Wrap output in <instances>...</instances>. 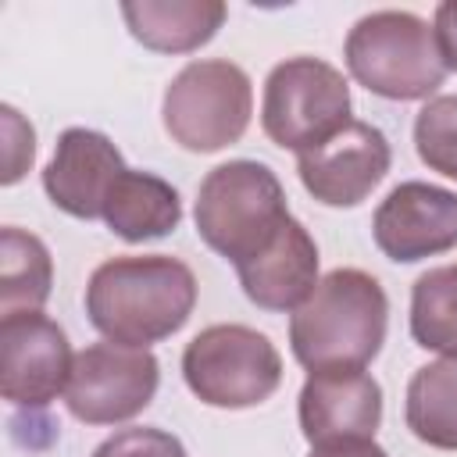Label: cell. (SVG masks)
<instances>
[{"label":"cell","mask_w":457,"mask_h":457,"mask_svg":"<svg viewBox=\"0 0 457 457\" xmlns=\"http://www.w3.org/2000/svg\"><path fill=\"white\" fill-rule=\"evenodd\" d=\"M196 307V275L168 253H129L93 268L86 282L89 325L125 346H146L175 336Z\"/></svg>","instance_id":"6da1fadb"},{"label":"cell","mask_w":457,"mask_h":457,"mask_svg":"<svg viewBox=\"0 0 457 457\" xmlns=\"http://www.w3.org/2000/svg\"><path fill=\"white\" fill-rule=\"evenodd\" d=\"M386 325L382 282L361 268H336L289 314V350L307 371L364 368L378 357Z\"/></svg>","instance_id":"7a4b0ae2"},{"label":"cell","mask_w":457,"mask_h":457,"mask_svg":"<svg viewBox=\"0 0 457 457\" xmlns=\"http://www.w3.org/2000/svg\"><path fill=\"white\" fill-rule=\"evenodd\" d=\"M350 75L382 100H428L450 75L436 29L411 11H371L343 43Z\"/></svg>","instance_id":"3957f363"},{"label":"cell","mask_w":457,"mask_h":457,"mask_svg":"<svg viewBox=\"0 0 457 457\" xmlns=\"http://www.w3.org/2000/svg\"><path fill=\"white\" fill-rule=\"evenodd\" d=\"M196 236L232 264H243L289 218L286 189L264 161H225L196 189Z\"/></svg>","instance_id":"277c9868"},{"label":"cell","mask_w":457,"mask_h":457,"mask_svg":"<svg viewBox=\"0 0 457 457\" xmlns=\"http://www.w3.org/2000/svg\"><path fill=\"white\" fill-rule=\"evenodd\" d=\"M253 114L250 75L221 57L189 61L164 89L161 118L171 143L189 154H214L243 139Z\"/></svg>","instance_id":"5b68a950"},{"label":"cell","mask_w":457,"mask_h":457,"mask_svg":"<svg viewBox=\"0 0 457 457\" xmlns=\"http://www.w3.org/2000/svg\"><path fill=\"white\" fill-rule=\"evenodd\" d=\"M182 378L200 403L243 411L264 403L282 386V357L250 325H207L182 350Z\"/></svg>","instance_id":"8992f818"},{"label":"cell","mask_w":457,"mask_h":457,"mask_svg":"<svg viewBox=\"0 0 457 457\" xmlns=\"http://www.w3.org/2000/svg\"><path fill=\"white\" fill-rule=\"evenodd\" d=\"M350 82L321 57H286L264 79L261 129L293 154L321 146L350 118Z\"/></svg>","instance_id":"52a82bcc"},{"label":"cell","mask_w":457,"mask_h":457,"mask_svg":"<svg viewBox=\"0 0 457 457\" xmlns=\"http://www.w3.org/2000/svg\"><path fill=\"white\" fill-rule=\"evenodd\" d=\"M161 382V364L146 346L125 343H89L75 353L64 386V403L71 418L86 425H118L150 407Z\"/></svg>","instance_id":"ba28073f"},{"label":"cell","mask_w":457,"mask_h":457,"mask_svg":"<svg viewBox=\"0 0 457 457\" xmlns=\"http://www.w3.org/2000/svg\"><path fill=\"white\" fill-rule=\"evenodd\" d=\"M71 346L64 328L43 311L0 318V393L18 407H46L64 393L71 375Z\"/></svg>","instance_id":"9c48e42d"},{"label":"cell","mask_w":457,"mask_h":457,"mask_svg":"<svg viewBox=\"0 0 457 457\" xmlns=\"http://www.w3.org/2000/svg\"><path fill=\"white\" fill-rule=\"evenodd\" d=\"M393 150L378 125L346 121L321 146L296 154V175L303 189L325 207H357L389 175Z\"/></svg>","instance_id":"30bf717a"},{"label":"cell","mask_w":457,"mask_h":457,"mask_svg":"<svg viewBox=\"0 0 457 457\" xmlns=\"http://www.w3.org/2000/svg\"><path fill=\"white\" fill-rule=\"evenodd\" d=\"M371 236L396 264L446 253L457 246V193L418 179L400 182L375 207Z\"/></svg>","instance_id":"8fae6325"},{"label":"cell","mask_w":457,"mask_h":457,"mask_svg":"<svg viewBox=\"0 0 457 457\" xmlns=\"http://www.w3.org/2000/svg\"><path fill=\"white\" fill-rule=\"evenodd\" d=\"M125 168L121 150L104 132L75 125L57 136L54 157L43 168V189L57 211L96 221L104 218V204Z\"/></svg>","instance_id":"7c38bea8"},{"label":"cell","mask_w":457,"mask_h":457,"mask_svg":"<svg viewBox=\"0 0 457 457\" xmlns=\"http://www.w3.org/2000/svg\"><path fill=\"white\" fill-rule=\"evenodd\" d=\"M296 414L311 446L336 439H375L382 425V386L364 368L311 371L300 389Z\"/></svg>","instance_id":"4fadbf2b"},{"label":"cell","mask_w":457,"mask_h":457,"mask_svg":"<svg viewBox=\"0 0 457 457\" xmlns=\"http://www.w3.org/2000/svg\"><path fill=\"white\" fill-rule=\"evenodd\" d=\"M236 275L253 307L296 311L321 282L318 278V243L303 228V221H296L289 214L268 246H261L253 257L236 264Z\"/></svg>","instance_id":"5bb4252c"},{"label":"cell","mask_w":457,"mask_h":457,"mask_svg":"<svg viewBox=\"0 0 457 457\" xmlns=\"http://www.w3.org/2000/svg\"><path fill=\"white\" fill-rule=\"evenodd\" d=\"M228 7L221 0H125L121 18L154 54H193L214 39Z\"/></svg>","instance_id":"9a60e30c"},{"label":"cell","mask_w":457,"mask_h":457,"mask_svg":"<svg viewBox=\"0 0 457 457\" xmlns=\"http://www.w3.org/2000/svg\"><path fill=\"white\" fill-rule=\"evenodd\" d=\"M100 221L125 243L161 239L179 228L182 200H179V189L171 182H164L161 175L125 168L104 204Z\"/></svg>","instance_id":"2e32d148"},{"label":"cell","mask_w":457,"mask_h":457,"mask_svg":"<svg viewBox=\"0 0 457 457\" xmlns=\"http://www.w3.org/2000/svg\"><path fill=\"white\" fill-rule=\"evenodd\" d=\"M403 421L414 439L436 450H457V353L421 364L411 375Z\"/></svg>","instance_id":"e0dca14e"},{"label":"cell","mask_w":457,"mask_h":457,"mask_svg":"<svg viewBox=\"0 0 457 457\" xmlns=\"http://www.w3.org/2000/svg\"><path fill=\"white\" fill-rule=\"evenodd\" d=\"M54 286V261L39 236L4 225L0 232V314L39 311Z\"/></svg>","instance_id":"ac0fdd59"},{"label":"cell","mask_w":457,"mask_h":457,"mask_svg":"<svg viewBox=\"0 0 457 457\" xmlns=\"http://www.w3.org/2000/svg\"><path fill=\"white\" fill-rule=\"evenodd\" d=\"M411 339L432 353H457V261L428 268L411 286Z\"/></svg>","instance_id":"d6986e66"},{"label":"cell","mask_w":457,"mask_h":457,"mask_svg":"<svg viewBox=\"0 0 457 457\" xmlns=\"http://www.w3.org/2000/svg\"><path fill=\"white\" fill-rule=\"evenodd\" d=\"M414 150L421 164L457 182V93L425 100L414 118Z\"/></svg>","instance_id":"ffe728a7"},{"label":"cell","mask_w":457,"mask_h":457,"mask_svg":"<svg viewBox=\"0 0 457 457\" xmlns=\"http://www.w3.org/2000/svg\"><path fill=\"white\" fill-rule=\"evenodd\" d=\"M93 457H186V446L179 436L154 428V425H129L107 436Z\"/></svg>","instance_id":"44dd1931"},{"label":"cell","mask_w":457,"mask_h":457,"mask_svg":"<svg viewBox=\"0 0 457 457\" xmlns=\"http://www.w3.org/2000/svg\"><path fill=\"white\" fill-rule=\"evenodd\" d=\"M4 129H7V154H4V186H14L36 157V132L32 125L7 104L4 107Z\"/></svg>","instance_id":"7402d4cb"},{"label":"cell","mask_w":457,"mask_h":457,"mask_svg":"<svg viewBox=\"0 0 457 457\" xmlns=\"http://www.w3.org/2000/svg\"><path fill=\"white\" fill-rule=\"evenodd\" d=\"M432 29H436V43H439V54H443L446 68L457 71V0H446V4L436 7Z\"/></svg>","instance_id":"603a6c76"},{"label":"cell","mask_w":457,"mask_h":457,"mask_svg":"<svg viewBox=\"0 0 457 457\" xmlns=\"http://www.w3.org/2000/svg\"><path fill=\"white\" fill-rule=\"evenodd\" d=\"M311 457H389L375 439H336L311 446Z\"/></svg>","instance_id":"cb8c5ba5"}]
</instances>
